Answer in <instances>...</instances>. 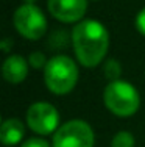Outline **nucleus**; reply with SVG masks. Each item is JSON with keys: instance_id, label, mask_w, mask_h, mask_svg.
Here are the masks:
<instances>
[{"instance_id": "nucleus-12", "label": "nucleus", "mask_w": 145, "mask_h": 147, "mask_svg": "<svg viewBox=\"0 0 145 147\" xmlns=\"http://www.w3.org/2000/svg\"><path fill=\"white\" fill-rule=\"evenodd\" d=\"M47 63H48V59L45 58V55L42 52H31L28 57V64L33 69H42L47 66Z\"/></svg>"}, {"instance_id": "nucleus-16", "label": "nucleus", "mask_w": 145, "mask_h": 147, "mask_svg": "<svg viewBox=\"0 0 145 147\" xmlns=\"http://www.w3.org/2000/svg\"><path fill=\"white\" fill-rule=\"evenodd\" d=\"M95 2H97V0H95Z\"/></svg>"}, {"instance_id": "nucleus-11", "label": "nucleus", "mask_w": 145, "mask_h": 147, "mask_svg": "<svg viewBox=\"0 0 145 147\" xmlns=\"http://www.w3.org/2000/svg\"><path fill=\"white\" fill-rule=\"evenodd\" d=\"M111 147H134V136L130 131H119L114 135L112 141H111Z\"/></svg>"}, {"instance_id": "nucleus-6", "label": "nucleus", "mask_w": 145, "mask_h": 147, "mask_svg": "<svg viewBox=\"0 0 145 147\" xmlns=\"http://www.w3.org/2000/svg\"><path fill=\"white\" fill-rule=\"evenodd\" d=\"M27 125L36 135H50L59 128V113L51 103L36 102L27 110Z\"/></svg>"}, {"instance_id": "nucleus-9", "label": "nucleus", "mask_w": 145, "mask_h": 147, "mask_svg": "<svg viewBox=\"0 0 145 147\" xmlns=\"http://www.w3.org/2000/svg\"><path fill=\"white\" fill-rule=\"evenodd\" d=\"M25 136V125L20 119L9 117L5 119L0 125V141L3 146H16Z\"/></svg>"}, {"instance_id": "nucleus-14", "label": "nucleus", "mask_w": 145, "mask_h": 147, "mask_svg": "<svg viewBox=\"0 0 145 147\" xmlns=\"http://www.w3.org/2000/svg\"><path fill=\"white\" fill-rule=\"evenodd\" d=\"M136 28L137 31H139L142 36H145V8H142L139 13H137V16H136Z\"/></svg>"}, {"instance_id": "nucleus-1", "label": "nucleus", "mask_w": 145, "mask_h": 147, "mask_svg": "<svg viewBox=\"0 0 145 147\" xmlns=\"http://www.w3.org/2000/svg\"><path fill=\"white\" fill-rule=\"evenodd\" d=\"M75 57L84 67H95L105 59L109 49V33L102 22L83 19L72 30Z\"/></svg>"}, {"instance_id": "nucleus-10", "label": "nucleus", "mask_w": 145, "mask_h": 147, "mask_svg": "<svg viewBox=\"0 0 145 147\" xmlns=\"http://www.w3.org/2000/svg\"><path fill=\"white\" fill-rule=\"evenodd\" d=\"M103 72H105L106 78L109 80V82H114V80H120V75H122V66H120V63L117 61V59H108V61H105V64H103Z\"/></svg>"}, {"instance_id": "nucleus-5", "label": "nucleus", "mask_w": 145, "mask_h": 147, "mask_svg": "<svg viewBox=\"0 0 145 147\" xmlns=\"http://www.w3.org/2000/svg\"><path fill=\"white\" fill-rule=\"evenodd\" d=\"M94 130L86 121L72 119L59 125L51 147H94Z\"/></svg>"}, {"instance_id": "nucleus-7", "label": "nucleus", "mask_w": 145, "mask_h": 147, "mask_svg": "<svg viewBox=\"0 0 145 147\" xmlns=\"http://www.w3.org/2000/svg\"><path fill=\"white\" fill-rule=\"evenodd\" d=\"M47 9L59 22H80L88 11V0H48Z\"/></svg>"}, {"instance_id": "nucleus-4", "label": "nucleus", "mask_w": 145, "mask_h": 147, "mask_svg": "<svg viewBox=\"0 0 145 147\" xmlns=\"http://www.w3.org/2000/svg\"><path fill=\"white\" fill-rule=\"evenodd\" d=\"M13 24H14L17 33L30 41L41 39L47 31L45 14L34 3H23V5H20L14 11Z\"/></svg>"}, {"instance_id": "nucleus-13", "label": "nucleus", "mask_w": 145, "mask_h": 147, "mask_svg": "<svg viewBox=\"0 0 145 147\" xmlns=\"http://www.w3.org/2000/svg\"><path fill=\"white\" fill-rule=\"evenodd\" d=\"M20 147H50V144H48L45 139L34 136V138L25 139V141L22 142V146H20Z\"/></svg>"}, {"instance_id": "nucleus-3", "label": "nucleus", "mask_w": 145, "mask_h": 147, "mask_svg": "<svg viewBox=\"0 0 145 147\" xmlns=\"http://www.w3.org/2000/svg\"><path fill=\"white\" fill-rule=\"evenodd\" d=\"M105 107L119 117H130L137 113L140 107L139 91L130 82L114 80L109 82L103 92Z\"/></svg>"}, {"instance_id": "nucleus-2", "label": "nucleus", "mask_w": 145, "mask_h": 147, "mask_svg": "<svg viewBox=\"0 0 145 147\" xmlns=\"http://www.w3.org/2000/svg\"><path fill=\"white\" fill-rule=\"evenodd\" d=\"M44 82L50 92L56 96L69 94L77 86L78 66L70 57L56 55L50 58L44 67Z\"/></svg>"}, {"instance_id": "nucleus-15", "label": "nucleus", "mask_w": 145, "mask_h": 147, "mask_svg": "<svg viewBox=\"0 0 145 147\" xmlns=\"http://www.w3.org/2000/svg\"><path fill=\"white\" fill-rule=\"evenodd\" d=\"M37 0H23V3H36Z\"/></svg>"}, {"instance_id": "nucleus-8", "label": "nucleus", "mask_w": 145, "mask_h": 147, "mask_svg": "<svg viewBox=\"0 0 145 147\" xmlns=\"http://www.w3.org/2000/svg\"><path fill=\"white\" fill-rule=\"evenodd\" d=\"M2 75L11 85L22 83L28 75V59L20 55H9L2 64Z\"/></svg>"}]
</instances>
